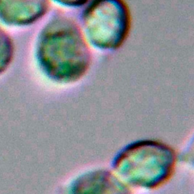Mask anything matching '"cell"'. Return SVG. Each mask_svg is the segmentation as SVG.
<instances>
[{"label": "cell", "mask_w": 194, "mask_h": 194, "mask_svg": "<svg viewBox=\"0 0 194 194\" xmlns=\"http://www.w3.org/2000/svg\"><path fill=\"white\" fill-rule=\"evenodd\" d=\"M33 57L43 75L58 85L79 82L90 69L92 49L79 23L66 13L53 12L37 33Z\"/></svg>", "instance_id": "6da1fadb"}, {"label": "cell", "mask_w": 194, "mask_h": 194, "mask_svg": "<svg viewBox=\"0 0 194 194\" xmlns=\"http://www.w3.org/2000/svg\"><path fill=\"white\" fill-rule=\"evenodd\" d=\"M179 154L171 146L155 139H140L116 152L111 170L130 188L153 190L174 174Z\"/></svg>", "instance_id": "7a4b0ae2"}, {"label": "cell", "mask_w": 194, "mask_h": 194, "mask_svg": "<svg viewBox=\"0 0 194 194\" xmlns=\"http://www.w3.org/2000/svg\"><path fill=\"white\" fill-rule=\"evenodd\" d=\"M77 21L92 50L111 52L127 41L132 15L127 3L122 0L88 1L81 8Z\"/></svg>", "instance_id": "3957f363"}, {"label": "cell", "mask_w": 194, "mask_h": 194, "mask_svg": "<svg viewBox=\"0 0 194 194\" xmlns=\"http://www.w3.org/2000/svg\"><path fill=\"white\" fill-rule=\"evenodd\" d=\"M63 194H133L131 189L111 169L94 168L74 178Z\"/></svg>", "instance_id": "277c9868"}, {"label": "cell", "mask_w": 194, "mask_h": 194, "mask_svg": "<svg viewBox=\"0 0 194 194\" xmlns=\"http://www.w3.org/2000/svg\"><path fill=\"white\" fill-rule=\"evenodd\" d=\"M49 1H1L0 25L25 28L42 20L52 8Z\"/></svg>", "instance_id": "5b68a950"}, {"label": "cell", "mask_w": 194, "mask_h": 194, "mask_svg": "<svg viewBox=\"0 0 194 194\" xmlns=\"http://www.w3.org/2000/svg\"><path fill=\"white\" fill-rule=\"evenodd\" d=\"M15 47L12 36L0 25V76L11 66L15 58Z\"/></svg>", "instance_id": "8992f818"}, {"label": "cell", "mask_w": 194, "mask_h": 194, "mask_svg": "<svg viewBox=\"0 0 194 194\" xmlns=\"http://www.w3.org/2000/svg\"><path fill=\"white\" fill-rule=\"evenodd\" d=\"M179 161L185 163L190 168L194 170V134L179 154Z\"/></svg>", "instance_id": "52a82bcc"}, {"label": "cell", "mask_w": 194, "mask_h": 194, "mask_svg": "<svg viewBox=\"0 0 194 194\" xmlns=\"http://www.w3.org/2000/svg\"><path fill=\"white\" fill-rule=\"evenodd\" d=\"M88 1H55L53 3L59 5L64 8H83Z\"/></svg>", "instance_id": "ba28073f"}]
</instances>
